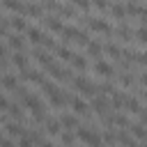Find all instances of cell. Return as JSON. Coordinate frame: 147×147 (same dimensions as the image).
<instances>
[{
	"label": "cell",
	"mask_w": 147,
	"mask_h": 147,
	"mask_svg": "<svg viewBox=\"0 0 147 147\" xmlns=\"http://www.w3.org/2000/svg\"><path fill=\"white\" fill-rule=\"evenodd\" d=\"M46 69H48V74H51L55 80H71V76H69L71 71H69V69H62V67H60V64H55V62H53V64H48Z\"/></svg>",
	"instance_id": "obj_4"
},
{
	"label": "cell",
	"mask_w": 147,
	"mask_h": 147,
	"mask_svg": "<svg viewBox=\"0 0 147 147\" xmlns=\"http://www.w3.org/2000/svg\"><path fill=\"white\" fill-rule=\"evenodd\" d=\"M57 122H60V126H64L67 131H74L76 126H80V124H78V117H76L74 113H62Z\"/></svg>",
	"instance_id": "obj_5"
},
{
	"label": "cell",
	"mask_w": 147,
	"mask_h": 147,
	"mask_svg": "<svg viewBox=\"0 0 147 147\" xmlns=\"http://www.w3.org/2000/svg\"><path fill=\"white\" fill-rule=\"evenodd\" d=\"M23 78L30 80V83H37V85H41V83L46 80L44 74H41V71H34V69H23Z\"/></svg>",
	"instance_id": "obj_15"
},
{
	"label": "cell",
	"mask_w": 147,
	"mask_h": 147,
	"mask_svg": "<svg viewBox=\"0 0 147 147\" xmlns=\"http://www.w3.org/2000/svg\"><path fill=\"white\" fill-rule=\"evenodd\" d=\"M53 51H55V55H57L60 60H64V62H71V57L76 55V53L69 48V46H55Z\"/></svg>",
	"instance_id": "obj_18"
},
{
	"label": "cell",
	"mask_w": 147,
	"mask_h": 147,
	"mask_svg": "<svg viewBox=\"0 0 147 147\" xmlns=\"http://www.w3.org/2000/svg\"><path fill=\"white\" fill-rule=\"evenodd\" d=\"M5 131H7V136L9 138H21L23 133H25V129H23V124L21 122H7V126H5Z\"/></svg>",
	"instance_id": "obj_14"
},
{
	"label": "cell",
	"mask_w": 147,
	"mask_h": 147,
	"mask_svg": "<svg viewBox=\"0 0 147 147\" xmlns=\"http://www.w3.org/2000/svg\"><path fill=\"white\" fill-rule=\"evenodd\" d=\"M7 34V21H0V37Z\"/></svg>",
	"instance_id": "obj_42"
},
{
	"label": "cell",
	"mask_w": 147,
	"mask_h": 147,
	"mask_svg": "<svg viewBox=\"0 0 147 147\" xmlns=\"http://www.w3.org/2000/svg\"><path fill=\"white\" fill-rule=\"evenodd\" d=\"M0 147H16V145H14L9 138H0Z\"/></svg>",
	"instance_id": "obj_40"
},
{
	"label": "cell",
	"mask_w": 147,
	"mask_h": 147,
	"mask_svg": "<svg viewBox=\"0 0 147 147\" xmlns=\"http://www.w3.org/2000/svg\"><path fill=\"white\" fill-rule=\"evenodd\" d=\"M124 9H126V16H138L140 21H142V16H145V7H142V2H129Z\"/></svg>",
	"instance_id": "obj_11"
},
{
	"label": "cell",
	"mask_w": 147,
	"mask_h": 147,
	"mask_svg": "<svg viewBox=\"0 0 147 147\" xmlns=\"http://www.w3.org/2000/svg\"><path fill=\"white\" fill-rule=\"evenodd\" d=\"M124 108H126L129 113H133V115H140V113L145 110V108H142V103H140V99H138V96H131V94L126 96V101H124Z\"/></svg>",
	"instance_id": "obj_6"
},
{
	"label": "cell",
	"mask_w": 147,
	"mask_h": 147,
	"mask_svg": "<svg viewBox=\"0 0 147 147\" xmlns=\"http://www.w3.org/2000/svg\"><path fill=\"white\" fill-rule=\"evenodd\" d=\"M94 71H96L99 76H113V74H115L113 64L106 62V60H96V62H94Z\"/></svg>",
	"instance_id": "obj_10"
},
{
	"label": "cell",
	"mask_w": 147,
	"mask_h": 147,
	"mask_svg": "<svg viewBox=\"0 0 147 147\" xmlns=\"http://www.w3.org/2000/svg\"><path fill=\"white\" fill-rule=\"evenodd\" d=\"M136 39H138V44H145V39H147V32H145V28H142V25L136 30Z\"/></svg>",
	"instance_id": "obj_35"
},
{
	"label": "cell",
	"mask_w": 147,
	"mask_h": 147,
	"mask_svg": "<svg viewBox=\"0 0 147 147\" xmlns=\"http://www.w3.org/2000/svg\"><path fill=\"white\" fill-rule=\"evenodd\" d=\"M11 64H16L18 69H25V67H28V57H25L23 53H18V51H16V53L11 55Z\"/></svg>",
	"instance_id": "obj_26"
},
{
	"label": "cell",
	"mask_w": 147,
	"mask_h": 147,
	"mask_svg": "<svg viewBox=\"0 0 147 147\" xmlns=\"http://www.w3.org/2000/svg\"><path fill=\"white\" fill-rule=\"evenodd\" d=\"M85 48H87V53H90V55H94V57H99V55H101V44H99V41H87V44H85Z\"/></svg>",
	"instance_id": "obj_30"
},
{
	"label": "cell",
	"mask_w": 147,
	"mask_h": 147,
	"mask_svg": "<svg viewBox=\"0 0 147 147\" xmlns=\"http://www.w3.org/2000/svg\"><path fill=\"white\" fill-rule=\"evenodd\" d=\"M7 25H11L16 32H21V30H28V23H25V18H23V16H18V14H16V16H11V18L7 21Z\"/></svg>",
	"instance_id": "obj_20"
},
{
	"label": "cell",
	"mask_w": 147,
	"mask_h": 147,
	"mask_svg": "<svg viewBox=\"0 0 147 147\" xmlns=\"http://www.w3.org/2000/svg\"><path fill=\"white\" fill-rule=\"evenodd\" d=\"M41 37H44V32H41L39 28H28V39H30L32 44H39Z\"/></svg>",
	"instance_id": "obj_29"
},
{
	"label": "cell",
	"mask_w": 147,
	"mask_h": 147,
	"mask_svg": "<svg viewBox=\"0 0 147 147\" xmlns=\"http://www.w3.org/2000/svg\"><path fill=\"white\" fill-rule=\"evenodd\" d=\"M7 106H9L7 96H2V94H0V110H7Z\"/></svg>",
	"instance_id": "obj_41"
},
{
	"label": "cell",
	"mask_w": 147,
	"mask_h": 147,
	"mask_svg": "<svg viewBox=\"0 0 147 147\" xmlns=\"http://www.w3.org/2000/svg\"><path fill=\"white\" fill-rule=\"evenodd\" d=\"M92 5H94L96 9H101V11L108 9V0H92Z\"/></svg>",
	"instance_id": "obj_37"
},
{
	"label": "cell",
	"mask_w": 147,
	"mask_h": 147,
	"mask_svg": "<svg viewBox=\"0 0 147 147\" xmlns=\"http://www.w3.org/2000/svg\"><path fill=\"white\" fill-rule=\"evenodd\" d=\"M0 122H2V117H0Z\"/></svg>",
	"instance_id": "obj_45"
},
{
	"label": "cell",
	"mask_w": 147,
	"mask_h": 147,
	"mask_svg": "<svg viewBox=\"0 0 147 147\" xmlns=\"http://www.w3.org/2000/svg\"><path fill=\"white\" fill-rule=\"evenodd\" d=\"M71 85H74L78 92H83L85 96H94V94H96V85H94L92 80H87L85 76H74V78H71Z\"/></svg>",
	"instance_id": "obj_3"
},
{
	"label": "cell",
	"mask_w": 147,
	"mask_h": 147,
	"mask_svg": "<svg viewBox=\"0 0 147 147\" xmlns=\"http://www.w3.org/2000/svg\"><path fill=\"white\" fill-rule=\"evenodd\" d=\"M23 14H25V16H41V14H44V7H41V5H34V2H25Z\"/></svg>",
	"instance_id": "obj_19"
},
{
	"label": "cell",
	"mask_w": 147,
	"mask_h": 147,
	"mask_svg": "<svg viewBox=\"0 0 147 147\" xmlns=\"http://www.w3.org/2000/svg\"><path fill=\"white\" fill-rule=\"evenodd\" d=\"M110 14H113L115 18H119V21H124V18H126V9H124V5H119V2L110 5Z\"/></svg>",
	"instance_id": "obj_24"
},
{
	"label": "cell",
	"mask_w": 147,
	"mask_h": 147,
	"mask_svg": "<svg viewBox=\"0 0 147 147\" xmlns=\"http://www.w3.org/2000/svg\"><path fill=\"white\" fill-rule=\"evenodd\" d=\"M46 131H48L51 136H60L62 126H60V122H57V119H46Z\"/></svg>",
	"instance_id": "obj_28"
},
{
	"label": "cell",
	"mask_w": 147,
	"mask_h": 147,
	"mask_svg": "<svg viewBox=\"0 0 147 147\" xmlns=\"http://www.w3.org/2000/svg\"><path fill=\"white\" fill-rule=\"evenodd\" d=\"M32 55H34V60H37L39 64H44V67H48V64H53V62H55V60H53V55H48L41 46H37V48L32 51Z\"/></svg>",
	"instance_id": "obj_8"
},
{
	"label": "cell",
	"mask_w": 147,
	"mask_h": 147,
	"mask_svg": "<svg viewBox=\"0 0 147 147\" xmlns=\"http://www.w3.org/2000/svg\"><path fill=\"white\" fill-rule=\"evenodd\" d=\"M0 85L5 90H18V78L14 74H2L0 76Z\"/></svg>",
	"instance_id": "obj_13"
},
{
	"label": "cell",
	"mask_w": 147,
	"mask_h": 147,
	"mask_svg": "<svg viewBox=\"0 0 147 147\" xmlns=\"http://www.w3.org/2000/svg\"><path fill=\"white\" fill-rule=\"evenodd\" d=\"M69 2L76 5L78 9H87V7H90V0H69Z\"/></svg>",
	"instance_id": "obj_38"
},
{
	"label": "cell",
	"mask_w": 147,
	"mask_h": 147,
	"mask_svg": "<svg viewBox=\"0 0 147 147\" xmlns=\"http://www.w3.org/2000/svg\"><path fill=\"white\" fill-rule=\"evenodd\" d=\"M113 101H108V103H113V108L115 110H119V108H124V101H126V96L129 94H124V92H119V90H113Z\"/></svg>",
	"instance_id": "obj_16"
},
{
	"label": "cell",
	"mask_w": 147,
	"mask_h": 147,
	"mask_svg": "<svg viewBox=\"0 0 147 147\" xmlns=\"http://www.w3.org/2000/svg\"><path fill=\"white\" fill-rule=\"evenodd\" d=\"M101 142L115 145V133H113V131H103V133H101Z\"/></svg>",
	"instance_id": "obj_33"
},
{
	"label": "cell",
	"mask_w": 147,
	"mask_h": 147,
	"mask_svg": "<svg viewBox=\"0 0 147 147\" xmlns=\"http://www.w3.org/2000/svg\"><path fill=\"white\" fill-rule=\"evenodd\" d=\"M60 34H62L64 39L78 41V44H87V41H90V39H87V32H83V30H78V28H74V25H62Z\"/></svg>",
	"instance_id": "obj_2"
},
{
	"label": "cell",
	"mask_w": 147,
	"mask_h": 147,
	"mask_svg": "<svg viewBox=\"0 0 147 147\" xmlns=\"http://www.w3.org/2000/svg\"><path fill=\"white\" fill-rule=\"evenodd\" d=\"M39 147H55V145H53V142H51V140H44V142H41V145H39Z\"/></svg>",
	"instance_id": "obj_44"
},
{
	"label": "cell",
	"mask_w": 147,
	"mask_h": 147,
	"mask_svg": "<svg viewBox=\"0 0 147 147\" xmlns=\"http://www.w3.org/2000/svg\"><path fill=\"white\" fill-rule=\"evenodd\" d=\"M69 103H71V108H74V115H85V113H87V101H85L83 96H71Z\"/></svg>",
	"instance_id": "obj_9"
},
{
	"label": "cell",
	"mask_w": 147,
	"mask_h": 147,
	"mask_svg": "<svg viewBox=\"0 0 147 147\" xmlns=\"http://www.w3.org/2000/svg\"><path fill=\"white\" fill-rule=\"evenodd\" d=\"M101 51H106V53H108L110 57H122V48H119L117 44H110V41H108V44H106V46H103Z\"/></svg>",
	"instance_id": "obj_25"
},
{
	"label": "cell",
	"mask_w": 147,
	"mask_h": 147,
	"mask_svg": "<svg viewBox=\"0 0 147 147\" xmlns=\"http://www.w3.org/2000/svg\"><path fill=\"white\" fill-rule=\"evenodd\" d=\"M7 37H9L7 41H9V46H11V48H16V51H21V48L25 46V39H23L21 34H16V32H14V34H7Z\"/></svg>",
	"instance_id": "obj_23"
},
{
	"label": "cell",
	"mask_w": 147,
	"mask_h": 147,
	"mask_svg": "<svg viewBox=\"0 0 147 147\" xmlns=\"http://www.w3.org/2000/svg\"><path fill=\"white\" fill-rule=\"evenodd\" d=\"M90 28H92L94 32H103V34H110V32H113L110 25H108L103 18H90Z\"/></svg>",
	"instance_id": "obj_12"
},
{
	"label": "cell",
	"mask_w": 147,
	"mask_h": 147,
	"mask_svg": "<svg viewBox=\"0 0 147 147\" xmlns=\"http://www.w3.org/2000/svg\"><path fill=\"white\" fill-rule=\"evenodd\" d=\"M119 83H122L124 87H129V85L133 83V76H131V74H129V76H126V74H122V76H119Z\"/></svg>",
	"instance_id": "obj_36"
},
{
	"label": "cell",
	"mask_w": 147,
	"mask_h": 147,
	"mask_svg": "<svg viewBox=\"0 0 147 147\" xmlns=\"http://www.w3.org/2000/svg\"><path fill=\"white\" fill-rule=\"evenodd\" d=\"M78 131H76V138L78 140H83V142H87L90 147H103V142H101V136L96 133V131H92L90 126H76Z\"/></svg>",
	"instance_id": "obj_1"
},
{
	"label": "cell",
	"mask_w": 147,
	"mask_h": 147,
	"mask_svg": "<svg viewBox=\"0 0 147 147\" xmlns=\"http://www.w3.org/2000/svg\"><path fill=\"white\" fill-rule=\"evenodd\" d=\"M44 23H46V28L53 30V32H60V30H62V21H60L57 16H46Z\"/></svg>",
	"instance_id": "obj_22"
},
{
	"label": "cell",
	"mask_w": 147,
	"mask_h": 147,
	"mask_svg": "<svg viewBox=\"0 0 147 147\" xmlns=\"http://www.w3.org/2000/svg\"><path fill=\"white\" fill-rule=\"evenodd\" d=\"M115 32L119 34V39H131V30H129V28H124V25H122V28H117Z\"/></svg>",
	"instance_id": "obj_34"
},
{
	"label": "cell",
	"mask_w": 147,
	"mask_h": 147,
	"mask_svg": "<svg viewBox=\"0 0 147 147\" xmlns=\"http://www.w3.org/2000/svg\"><path fill=\"white\" fill-rule=\"evenodd\" d=\"M60 140L69 147V145L74 142V131H60Z\"/></svg>",
	"instance_id": "obj_32"
},
{
	"label": "cell",
	"mask_w": 147,
	"mask_h": 147,
	"mask_svg": "<svg viewBox=\"0 0 147 147\" xmlns=\"http://www.w3.org/2000/svg\"><path fill=\"white\" fill-rule=\"evenodd\" d=\"M2 7L9 9V11H18V14H23L25 2H21V0H2Z\"/></svg>",
	"instance_id": "obj_21"
},
{
	"label": "cell",
	"mask_w": 147,
	"mask_h": 147,
	"mask_svg": "<svg viewBox=\"0 0 147 147\" xmlns=\"http://www.w3.org/2000/svg\"><path fill=\"white\" fill-rule=\"evenodd\" d=\"M71 64H74L78 71H85V69H87V60H85L83 55H74V57H71Z\"/></svg>",
	"instance_id": "obj_31"
},
{
	"label": "cell",
	"mask_w": 147,
	"mask_h": 147,
	"mask_svg": "<svg viewBox=\"0 0 147 147\" xmlns=\"http://www.w3.org/2000/svg\"><path fill=\"white\" fill-rule=\"evenodd\" d=\"M92 108H94V113L96 115H106V108H108V99L106 96H94V101H92Z\"/></svg>",
	"instance_id": "obj_17"
},
{
	"label": "cell",
	"mask_w": 147,
	"mask_h": 147,
	"mask_svg": "<svg viewBox=\"0 0 147 147\" xmlns=\"http://www.w3.org/2000/svg\"><path fill=\"white\" fill-rule=\"evenodd\" d=\"M129 136H131L133 140H145V136H147L145 124H142V122H133V124H129Z\"/></svg>",
	"instance_id": "obj_7"
},
{
	"label": "cell",
	"mask_w": 147,
	"mask_h": 147,
	"mask_svg": "<svg viewBox=\"0 0 147 147\" xmlns=\"http://www.w3.org/2000/svg\"><path fill=\"white\" fill-rule=\"evenodd\" d=\"M5 55H7V48H5V44L0 41V57H5Z\"/></svg>",
	"instance_id": "obj_43"
},
{
	"label": "cell",
	"mask_w": 147,
	"mask_h": 147,
	"mask_svg": "<svg viewBox=\"0 0 147 147\" xmlns=\"http://www.w3.org/2000/svg\"><path fill=\"white\" fill-rule=\"evenodd\" d=\"M7 110H9V115H11L14 119H18V122L23 119V106H18V103H9Z\"/></svg>",
	"instance_id": "obj_27"
},
{
	"label": "cell",
	"mask_w": 147,
	"mask_h": 147,
	"mask_svg": "<svg viewBox=\"0 0 147 147\" xmlns=\"http://www.w3.org/2000/svg\"><path fill=\"white\" fill-rule=\"evenodd\" d=\"M18 147H34V142H32L30 138H25V136H21V140H18Z\"/></svg>",
	"instance_id": "obj_39"
}]
</instances>
